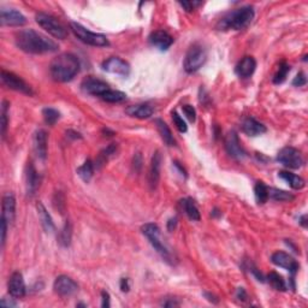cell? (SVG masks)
<instances>
[{
    "label": "cell",
    "instance_id": "6da1fadb",
    "mask_svg": "<svg viewBox=\"0 0 308 308\" xmlns=\"http://www.w3.org/2000/svg\"><path fill=\"white\" fill-rule=\"evenodd\" d=\"M15 42L20 50L30 54L52 53L58 51V45L47 36L34 29H25L18 32L15 36Z\"/></svg>",
    "mask_w": 308,
    "mask_h": 308
},
{
    "label": "cell",
    "instance_id": "7a4b0ae2",
    "mask_svg": "<svg viewBox=\"0 0 308 308\" xmlns=\"http://www.w3.org/2000/svg\"><path fill=\"white\" fill-rule=\"evenodd\" d=\"M80 62L72 53H63L54 58L50 65L51 76L54 81L69 82L79 74Z\"/></svg>",
    "mask_w": 308,
    "mask_h": 308
},
{
    "label": "cell",
    "instance_id": "3957f363",
    "mask_svg": "<svg viewBox=\"0 0 308 308\" xmlns=\"http://www.w3.org/2000/svg\"><path fill=\"white\" fill-rule=\"evenodd\" d=\"M254 9L252 6H242L225 15L217 24L219 30H242L252 23Z\"/></svg>",
    "mask_w": 308,
    "mask_h": 308
},
{
    "label": "cell",
    "instance_id": "277c9868",
    "mask_svg": "<svg viewBox=\"0 0 308 308\" xmlns=\"http://www.w3.org/2000/svg\"><path fill=\"white\" fill-rule=\"evenodd\" d=\"M141 230L142 234L147 237V240L153 246L154 249L166 261L171 260V253L167 249L166 245L162 241V234H160L159 226L157 224H153V223H147L141 227Z\"/></svg>",
    "mask_w": 308,
    "mask_h": 308
},
{
    "label": "cell",
    "instance_id": "5b68a950",
    "mask_svg": "<svg viewBox=\"0 0 308 308\" xmlns=\"http://www.w3.org/2000/svg\"><path fill=\"white\" fill-rule=\"evenodd\" d=\"M70 27H71V30L75 34V36H76L80 41L86 43V45L94 46V47H106V46L110 45L107 38L103 34L90 32L87 28H84L83 25L75 22H72L71 24H70Z\"/></svg>",
    "mask_w": 308,
    "mask_h": 308
},
{
    "label": "cell",
    "instance_id": "8992f818",
    "mask_svg": "<svg viewBox=\"0 0 308 308\" xmlns=\"http://www.w3.org/2000/svg\"><path fill=\"white\" fill-rule=\"evenodd\" d=\"M35 21L42 29H45L48 34L53 36L56 39H65L66 38V30L65 28L62 25V23L57 20L56 17L51 16V15L45 14V12H39L36 14Z\"/></svg>",
    "mask_w": 308,
    "mask_h": 308
},
{
    "label": "cell",
    "instance_id": "52a82bcc",
    "mask_svg": "<svg viewBox=\"0 0 308 308\" xmlns=\"http://www.w3.org/2000/svg\"><path fill=\"white\" fill-rule=\"evenodd\" d=\"M207 53L205 48L200 45H193L185 54V70L188 74H194L206 63Z\"/></svg>",
    "mask_w": 308,
    "mask_h": 308
},
{
    "label": "cell",
    "instance_id": "ba28073f",
    "mask_svg": "<svg viewBox=\"0 0 308 308\" xmlns=\"http://www.w3.org/2000/svg\"><path fill=\"white\" fill-rule=\"evenodd\" d=\"M277 162L288 169H300L305 164L301 152L292 147H284L277 154Z\"/></svg>",
    "mask_w": 308,
    "mask_h": 308
},
{
    "label": "cell",
    "instance_id": "9c48e42d",
    "mask_svg": "<svg viewBox=\"0 0 308 308\" xmlns=\"http://www.w3.org/2000/svg\"><path fill=\"white\" fill-rule=\"evenodd\" d=\"M1 81L4 86L16 92L23 93L27 95H33V90L29 84L25 83L20 76L15 75L14 72L6 71V70H1Z\"/></svg>",
    "mask_w": 308,
    "mask_h": 308
},
{
    "label": "cell",
    "instance_id": "30bf717a",
    "mask_svg": "<svg viewBox=\"0 0 308 308\" xmlns=\"http://www.w3.org/2000/svg\"><path fill=\"white\" fill-rule=\"evenodd\" d=\"M0 23L7 27H22L27 23V18L22 12L16 9H6L1 7L0 10Z\"/></svg>",
    "mask_w": 308,
    "mask_h": 308
},
{
    "label": "cell",
    "instance_id": "8fae6325",
    "mask_svg": "<svg viewBox=\"0 0 308 308\" xmlns=\"http://www.w3.org/2000/svg\"><path fill=\"white\" fill-rule=\"evenodd\" d=\"M225 149H226L227 154L231 158L236 160H243L247 157L245 148L241 146V142L239 140V136L235 131H230L225 139Z\"/></svg>",
    "mask_w": 308,
    "mask_h": 308
},
{
    "label": "cell",
    "instance_id": "7c38bea8",
    "mask_svg": "<svg viewBox=\"0 0 308 308\" xmlns=\"http://www.w3.org/2000/svg\"><path fill=\"white\" fill-rule=\"evenodd\" d=\"M81 88L84 93L90 95H95V97H102L105 92H107L110 89L106 82H103V80L97 79V77L88 76L82 81Z\"/></svg>",
    "mask_w": 308,
    "mask_h": 308
},
{
    "label": "cell",
    "instance_id": "4fadbf2b",
    "mask_svg": "<svg viewBox=\"0 0 308 308\" xmlns=\"http://www.w3.org/2000/svg\"><path fill=\"white\" fill-rule=\"evenodd\" d=\"M103 70L110 74L128 76L130 74V65L120 57H111L103 63Z\"/></svg>",
    "mask_w": 308,
    "mask_h": 308
},
{
    "label": "cell",
    "instance_id": "5bb4252c",
    "mask_svg": "<svg viewBox=\"0 0 308 308\" xmlns=\"http://www.w3.org/2000/svg\"><path fill=\"white\" fill-rule=\"evenodd\" d=\"M53 289L59 296L62 297H68L74 295L75 292L79 289L76 282L72 278H70L68 276H59L58 278L54 281Z\"/></svg>",
    "mask_w": 308,
    "mask_h": 308
},
{
    "label": "cell",
    "instance_id": "9a60e30c",
    "mask_svg": "<svg viewBox=\"0 0 308 308\" xmlns=\"http://www.w3.org/2000/svg\"><path fill=\"white\" fill-rule=\"evenodd\" d=\"M15 217H16V199L14 194L6 193L2 198L1 221L10 226L14 223Z\"/></svg>",
    "mask_w": 308,
    "mask_h": 308
},
{
    "label": "cell",
    "instance_id": "2e32d148",
    "mask_svg": "<svg viewBox=\"0 0 308 308\" xmlns=\"http://www.w3.org/2000/svg\"><path fill=\"white\" fill-rule=\"evenodd\" d=\"M271 261L276 266H279L282 268H286V270L290 271V272L294 274L297 272L299 270L300 265L291 255H289L288 253L286 252H276L273 253L272 257H271Z\"/></svg>",
    "mask_w": 308,
    "mask_h": 308
},
{
    "label": "cell",
    "instance_id": "e0dca14e",
    "mask_svg": "<svg viewBox=\"0 0 308 308\" xmlns=\"http://www.w3.org/2000/svg\"><path fill=\"white\" fill-rule=\"evenodd\" d=\"M160 167H162V154L159 151H157L152 157L148 170V185L152 190H154L158 187V183H159Z\"/></svg>",
    "mask_w": 308,
    "mask_h": 308
},
{
    "label": "cell",
    "instance_id": "ac0fdd59",
    "mask_svg": "<svg viewBox=\"0 0 308 308\" xmlns=\"http://www.w3.org/2000/svg\"><path fill=\"white\" fill-rule=\"evenodd\" d=\"M7 289H9V294L12 297H23L25 295V283L23 279L22 273L14 272L11 274L7 283Z\"/></svg>",
    "mask_w": 308,
    "mask_h": 308
},
{
    "label": "cell",
    "instance_id": "d6986e66",
    "mask_svg": "<svg viewBox=\"0 0 308 308\" xmlns=\"http://www.w3.org/2000/svg\"><path fill=\"white\" fill-rule=\"evenodd\" d=\"M33 144H34L35 154L38 155L39 159L45 160L47 157V133L43 129H39L35 131Z\"/></svg>",
    "mask_w": 308,
    "mask_h": 308
},
{
    "label": "cell",
    "instance_id": "ffe728a7",
    "mask_svg": "<svg viewBox=\"0 0 308 308\" xmlns=\"http://www.w3.org/2000/svg\"><path fill=\"white\" fill-rule=\"evenodd\" d=\"M40 176L36 172L34 165L29 163L27 166V171H25V185H27L28 195H35L39 187H40Z\"/></svg>",
    "mask_w": 308,
    "mask_h": 308
},
{
    "label": "cell",
    "instance_id": "44dd1931",
    "mask_svg": "<svg viewBox=\"0 0 308 308\" xmlns=\"http://www.w3.org/2000/svg\"><path fill=\"white\" fill-rule=\"evenodd\" d=\"M149 42L155 47L159 48V50L165 51L169 47H171L173 43V38L165 30H157V32L152 33L151 36H149Z\"/></svg>",
    "mask_w": 308,
    "mask_h": 308
},
{
    "label": "cell",
    "instance_id": "7402d4cb",
    "mask_svg": "<svg viewBox=\"0 0 308 308\" xmlns=\"http://www.w3.org/2000/svg\"><path fill=\"white\" fill-rule=\"evenodd\" d=\"M242 131L245 134H247L248 136H259L263 135L264 133H266V126L263 123L258 122L257 120L252 117L245 118L242 122Z\"/></svg>",
    "mask_w": 308,
    "mask_h": 308
},
{
    "label": "cell",
    "instance_id": "603a6c76",
    "mask_svg": "<svg viewBox=\"0 0 308 308\" xmlns=\"http://www.w3.org/2000/svg\"><path fill=\"white\" fill-rule=\"evenodd\" d=\"M255 69H257L255 59L253 57H245L242 61L239 62L235 71H236L237 76L242 77V79H247V77H250L254 74Z\"/></svg>",
    "mask_w": 308,
    "mask_h": 308
},
{
    "label": "cell",
    "instance_id": "cb8c5ba5",
    "mask_svg": "<svg viewBox=\"0 0 308 308\" xmlns=\"http://www.w3.org/2000/svg\"><path fill=\"white\" fill-rule=\"evenodd\" d=\"M126 115H129L130 117L139 118V120H147L151 116H153L154 110L151 105L148 103H139V105H133L129 106L125 110Z\"/></svg>",
    "mask_w": 308,
    "mask_h": 308
},
{
    "label": "cell",
    "instance_id": "d4e9b609",
    "mask_svg": "<svg viewBox=\"0 0 308 308\" xmlns=\"http://www.w3.org/2000/svg\"><path fill=\"white\" fill-rule=\"evenodd\" d=\"M155 125H157V129L158 131H159L160 136H162L163 141H164L167 146H175V137H173L171 130H170V128L167 126V124L163 120H155Z\"/></svg>",
    "mask_w": 308,
    "mask_h": 308
},
{
    "label": "cell",
    "instance_id": "484cf974",
    "mask_svg": "<svg viewBox=\"0 0 308 308\" xmlns=\"http://www.w3.org/2000/svg\"><path fill=\"white\" fill-rule=\"evenodd\" d=\"M278 176L282 178V180L286 181V182L288 183L292 189H299L300 190V189L304 188L305 185H306L304 178L289 171H281L278 173Z\"/></svg>",
    "mask_w": 308,
    "mask_h": 308
},
{
    "label": "cell",
    "instance_id": "4316f807",
    "mask_svg": "<svg viewBox=\"0 0 308 308\" xmlns=\"http://www.w3.org/2000/svg\"><path fill=\"white\" fill-rule=\"evenodd\" d=\"M36 207H38V213H39V217H40V221H41V224H42L43 229H45L47 232L54 231L56 226H54L53 219H52V217L47 212V209L45 208V206H43L41 203H39Z\"/></svg>",
    "mask_w": 308,
    "mask_h": 308
},
{
    "label": "cell",
    "instance_id": "83f0119b",
    "mask_svg": "<svg viewBox=\"0 0 308 308\" xmlns=\"http://www.w3.org/2000/svg\"><path fill=\"white\" fill-rule=\"evenodd\" d=\"M181 204H182L183 209H185V214H187L188 218L190 219V221H200V212H199L198 206L194 203V200H191V199H185V200L181 201Z\"/></svg>",
    "mask_w": 308,
    "mask_h": 308
},
{
    "label": "cell",
    "instance_id": "f1b7e54d",
    "mask_svg": "<svg viewBox=\"0 0 308 308\" xmlns=\"http://www.w3.org/2000/svg\"><path fill=\"white\" fill-rule=\"evenodd\" d=\"M118 151V146L117 144H111L110 146H107L106 148H103L102 152H100L99 155H98V159L95 162V165L97 167H102L103 165H105L106 163L108 162V159L113 157Z\"/></svg>",
    "mask_w": 308,
    "mask_h": 308
},
{
    "label": "cell",
    "instance_id": "f546056e",
    "mask_svg": "<svg viewBox=\"0 0 308 308\" xmlns=\"http://www.w3.org/2000/svg\"><path fill=\"white\" fill-rule=\"evenodd\" d=\"M94 167L95 166L92 163V160H86V162L83 163V165H81V166L77 169V175L81 177V180L83 181V182L88 183L92 180L93 173H94Z\"/></svg>",
    "mask_w": 308,
    "mask_h": 308
},
{
    "label": "cell",
    "instance_id": "4dcf8cb0",
    "mask_svg": "<svg viewBox=\"0 0 308 308\" xmlns=\"http://www.w3.org/2000/svg\"><path fill=\"white\" fill-rule=\"evenodd\" d=\"M100 98H102L103 102L107 103H122L126 99V94L123 92H120V90H113L110 88Z\"/></svg>",
    "mask_w": 308,
    "mask_h": 308
},
{
    "label": "cell",
    "instance_id": "1f68e13d",
    "mask_svg": "<svg viewBox=\"0 0 308 308\" xmlns=\"http://www.w3.org/2000/svg\"><path fill=\"white\" fill-rule=\"evenodd\" d=\"M267 281L270 283V286L272 287L273 289L278 291H286L287 290V284L286 281L283 279V277L277 272H271L267 276Z\"/></svg>",
    "mask_w": 308,
    "mask_h": 308
},
{
    "label": "cell",
    "instance_id": "d6a6232c",
    "mask_svg": "<svg viewBox=\"0 0 308 308\" xmlns=\"http://www.w3.org/2000/svg\"><path fill=\"white\" fill-rule=\"evenodd\" d=\"M268 196L276 201H292L294 195L286 190H281L277 188H268Z\"/></svg>",
    "mask_w": 308,
    "mask_h": 308
},
{
    "label": "cell",
    "instance_id": "836d02e7",
    "mask_svg": "<svg viewBox=\"0 0 308 308\" xmlns=\"http://www.w3.org/2000/svg\"><path fill=\"white\" fill-rule=\"evenodd\" d=\"M255 199H257L258 204H265L268 200V187L264 185V182H257L254 187Z\"/></svg>",
    "mask_w": 308,
    "mask_h": 308
},
{
    "label": "cell",
    "instance_id": "e575fe53",
    "mask_svg": "<svg viewBox=\"0 0 308 308\" xmlns=\"http://www.w3.org/2000/svg\"><path fill=\"white\" fill-rule=\"evenodd\" d=\"M289 71H290V66H289L287 63H282L281 65H279L278 71H277L276 75H274L273 83H276V84L283 83V82L286 81L287 76H288Z\"/></svg>",
    "mask_w": 308,
    "mask_h": 308
},
{
    "label": "cell",
    "instance_id": "d590c367",
    "mask_svg": "<svg viewBox=\"0 0 308 308\" xmlns=\"http://www.w3.org/2000/svg\"><path fill=\"white\" fill-rule=\"evenodd\" d=\"M42 116H43V120H45V122L48 124V125H53V124H56L57 121H58L59 117H61L58 111L54 110V108H52V107L43 108Z\"/></svg>",
    "mask_w": 308,
    "mask_h": 308
},
{
    "label": "cell",
    "instance_id": "8d00e7d4",
    "mask_svg": "<svg viewBox=\"0 0 308 308\" xmlns=\"http://www.w3.org/2000/svg\"><path fill=\"white\" fill-rule=\"evenodd\" d=\"M7 116H9V103L2 102L1 106V135L4 139L7 129Z\"/></svg>",
    "mask_w": 308,
    "mask_h": 308
},
{
    "label": "cell",
    "instance_id": "74e56055",
    "mask_svg": "<svg viewBox=\"0 0 308 308\" xmlns=\"http://www.w3.org/2000/svg\"><path fill=\"white\" fill-rule=\"evenodd\" d=\"M70 240H71V227H70L69 223H66L65 226L61 231V235H59V242L66 247L70 245Z\"/></svg>",
    "mask_w": 308,
    "mask_h": 308
},
{
    "label": "cell",
    "instance_id": "f35d334b",
    "mask_svg": "<svg viewBox=\"0 0 308 308\" xmlns=\"http://www.w3.org/2000/svg\"><path fill=\"white\" fill-rule=\"evenodd\" d=\"M171 115H172V121H173V123H175L176 128H177L181 133H187L188 126H187V124H185V120H183V118L181 117L177 112H176V111L175 112H172Z\"/></svg>",
    "mask_w": 308,
    "mask_h": 308
},
{
    "label": "cell",
    "instance_id": "ab89813d",
    "mask_svg": "<svg viewBox=\"0 0 308 308\" xmlns=\"http://www.w3.org/2000/svg\"><path fill=\"white\" fill-rule=\"evenodd\" d=\"M182 110H183V113H185V117H187L188 120L191 122V123H193V122H195V120H196V111H195V108L193 107V106H191V105H185L182 107Z\"/></svg>",
    "mask_w": 308,
    "mask_h": 308
},
{
    "label": "cell",
    "instance_id": "60d3db41",
    "mask_svg": "<svg viewBox=\"0 0 308 308\" xmlns=\"http://www.w3.org/2000/svg\"><path fill=\"white\" fill-rule=\"evenodd\" d=\"M307 82L306 80V76H305L304 72H300V74L296 75V77L294 79V81H292V86L295 87H301V86H305Z\"/></svg>",
    "mask_w": 308,
    "mask_h": 308
},
{
    "label": "cell",
    "instance_id": "b9f144b4",
    "mask_svg": "<svg viewBox=\"0 0 308 308\" xmlns=\"http://www.w3.org/2000/svg\"><path fill=\"white\" fill-rule=\"evenodd\" d=\"M180 5L182 7H185V11L190 12V11H193V10L195 9L196 6L201 5V2H198V1H183V2H180Z\"/></svg>",
    "mask_w": 308,
    "mask_h": 308
},
{
    "label": "cell",
    "instance_id": "7bdbcfd3",
    "mask_svg": "<svg viewBox=\"0 0 308 308\" xmlns=\"http://www.w3.org/2000/svg\"><path fill=\"white\" fill-rule=\"evenodd\" d=\"M162 306H164V307H177V306H180V302H178L176 299H167V300H165V301L162 302Z\"/></svg>",
    "mask_w": 308,
    "mask_h": 308
},
{
    "label": "cell",
    "instance_id": "ee69618b",
    "mask_svg": "<svg viewBox=\"0 0 308 308\" xmlns=\"http://www.w3.org/2000/svg\"><path fill=\"white\" fill-rule=\"evenodd\" d=\"M102 296H103V307H110V295H108L107 291L103 290L102 292Z\"/></svg>",
    "mask_w": 308,
    "mask_h": 308
},
{
    "label": "cell",
    "instance_id": "f6af8a7d",
    "mask_svg": "<svg viewBox=\"0 0 308 308\" xmlns=\"http://www.w3.org/2000/svg\"><path fill=\"white\" fill-rule=\"evenodd\" d=\"M121 289H122V291H124V292L129 291V289H130V286H129V279L128 278H122L121 279Z\"/></svg>",
    "mask_w": 308,
    "mask_h": 308
},
{
    "label": "cell",
    "instance_id": "bcb514c9",
    "mask_svg": "<svg viewBox=\"0 0 308 308\" xmlns=\"http://www.w3.org/2000/svg\"><path fill=\"white\" fill-rule=\"evenodd\" d=\"M236 296H237V299L242 300V301H246V300H247V292H246V290L243 288H239L237 289Z\"/></svg>",
    "mask_w": 308,
    "mask_h": 308
},
{
    "label": "cell",
    "instance_id": "7dc6e473",
    "mask_svg": "<svg viewBox=\"0 0 308 308\" xmlns=\"http://www.w3.org/2000/svg\"><path fill=\"white\" fill-rule=\"evenodd\" d=\"M0 305H1V306H6V307H16L17 302L12 301V300H9V301H7L6 299H2L1 301H0Z\"/></svg>",
    "mask_w": 308,
    "mask_h": 308
},
{
    "label": "cell",
    "instance_id": "c3c4849f",
    "mask_svg": "<svg viewBox=\"0 0 308 308\" xmlns=\"http://www.w3.org/2000/svg\"><path fill=\"white\" fill-rule=\"evenodd\" d=\"M176 225H177V219L176 218L170 219L169 223H167V229H169L170 231H172V230L176 227Z\"/></svg>",
    "mask_w": 308,
    "mask_h": 308
},
{
    "label": "cell",
    "instance_id": "681fc988",
    "mask_svg": "<svg viewBox=\"0 0 308 308\" xmlns=\"http://www.w3.org/2000/svg\"><path fill=\"white\" fill-rule=\"evenodd\" d=\"M306 219H307V216H306V214H305V216H302L301 218H300V224H301L302 226H305V227L307 226V222H306Z\"/></svg>",
    "mask_w": 308,
    "mask_h": 308
},
{
    "label": "cell",
    "instance_id": "f907efd6",
    "mask_svg": "<svg viewBox=\"0 0 308 308\" xmlns=\"http://www.w3.org/2000/svg\"><path fill=\"white\" fill-rule=\"evenodd\" d=\"M175 166H176V167H178V170H180V171H181V173H182V175L187 176V173H185V169H183V167H182V166H181V165H180V163L175 162Z\"/></svg>",
    "mask_w": 308,
    "mask_h": 308
}]
</instances>
